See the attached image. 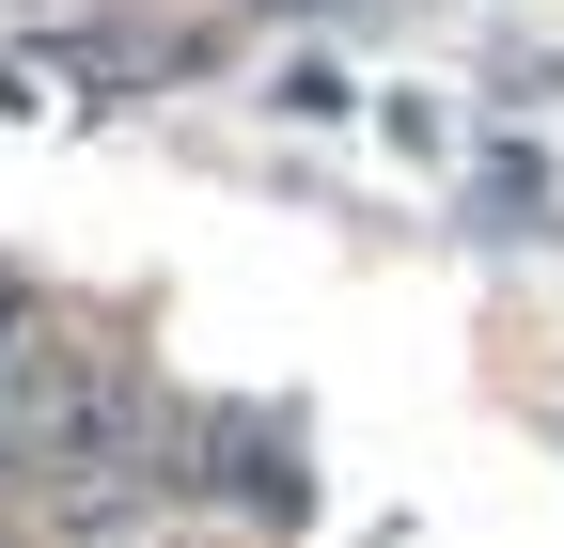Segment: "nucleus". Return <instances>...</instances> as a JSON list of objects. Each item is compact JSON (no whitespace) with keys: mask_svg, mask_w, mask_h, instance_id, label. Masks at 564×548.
Instances as JSON below:
<instances>
[{"mask_svg":"<svg viewBox=\"0 0 564 548\" xmlns=\"http://www.w3.org/2000/svg\"><path fill=\"white\" fill-rule=\"evenodd\" d=\"M0 454L47 470V486H126V454H141V376L95 361V346H32L17 376H0Z\"/></svg>","mask_w":564,"mask_h":548,"instance_id":"1","label":"nucleus"}]
</instances>
